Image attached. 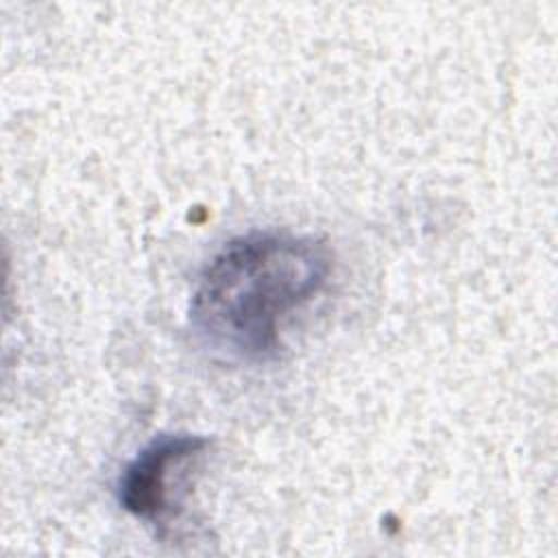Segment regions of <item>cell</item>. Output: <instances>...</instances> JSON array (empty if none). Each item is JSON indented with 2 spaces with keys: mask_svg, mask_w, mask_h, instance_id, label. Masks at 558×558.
Segmentation results:
<instances>
[{
  "mask_svg": "<svg viewBox=\"0 0 558 558\" xmlns=\"http://www.w3.org/2000/svg\"><path fill=\"white\" fill-rule=\"evenodd\" d=\"M209 440L194 434H163L153 438L122 469L118 504L135 519L163 530L183 510L187 477Z\"/></svg>",
  "mask_w": 558,
  "mask_h": 558,
  "instance_id": "cell-2",
  "label": "cell"
},
{
  "mask_svg": "<svg viewBox=\"0 0 558 558\" xmlns=\"http://www.w3.org/2000/svg\"><path fill=\"white\" fill-rule=\"evenodd\" d=\"M333 270L329 244L312 233L253 229L231 238L201 270L190 325L229 360L262 362L281 349V333L312 303Z\"/></svg>",
  "mask_w": 558,
  "mask_h": 558,
  "instance_id": "cell-1",
  "label": "cell"
}]
</instances>
